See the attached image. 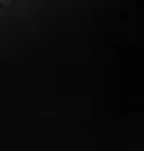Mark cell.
Instances as JSON below:
<instances>
[]
</instances>
